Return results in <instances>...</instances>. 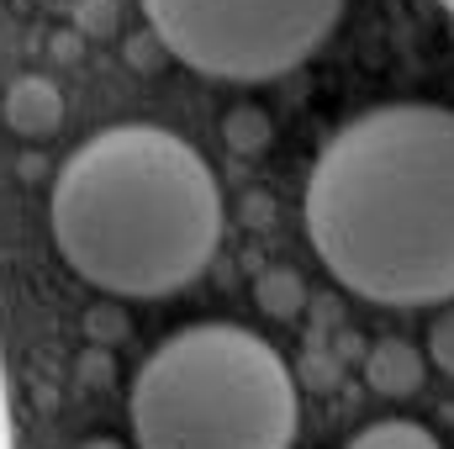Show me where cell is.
<instances>
[{"mask_svg":"<svg viewBox=\"0 0 454 449\" xmlns=\"http://www.w3.org/2000/svg\"><path fill=\"white\" fill-rule=\"evenodd\" d=\"M254 302H259L270 318L291 323V318L307 307V286H301V275H296V270H270V275H259V286H254Z\"/></svg>","mask_w":454,"mask_h":449,"instance_id":"obj_8","label":"cell"},{"mask_svg":"<svg viewBox=\"0 0 454 449\" xmlns=\"http://www.w3.org/2000/svg\"><path fill=\"white\" fill-rule=\"evenodd\" d=\"M307 238L380 307L454 302V112L396 101L354 116L307 175Z\"/></svg>","mask_w":454,"mask_h":449,"instance_id":"obj_1","label":"cell"},{"mask_svg":"<svg viewBox=\"0 0 454 449\" xmlns=\"http://www.w3.org/2000/svg\"><path fill=\"white\" fill-rule=\"evenodd\" d=\"M343 449H444V445H439V434H428L412 418H380V423L359 429Z\"/></svg>","mask_w":454,"mask_h":449,"instance_id":"obj_7","label":"cell"},{"mask_svg":"<svg viewBox=\"0 0 454 449\" xmlns=\"http://www.w3.org/2000/svg\"><path fill=\"white\" fill-rule=\"evenodd\" d=\"M0 449H11V423H5V391H0Z\"/></svg>","mask_w":454,"mask_h":449,"instance_id":"obj_12","label":"cell"},{"mask_svg":"<svg viewBox=\"0 0 454 449\" xmlns=\"http://www.w3.org/2000/svg\"><path fill=\"white\" fill-rule=\"evenodd\" d=\"M423 375H428V359H423L407 338H380V343H370V354H364V386H370L375 397H386V402L418 397Z\"/></svg>","mask_w":454,"mask_h":449,"instance_id":"obj_6","label":"cell"},{"mask_svg":"<svg viewBox=\"0 0 454 449\" xmlns=\"http://www.w3.org/2000/svg\"><path fill=\"white\" fill-rule=\"evenodd\" d=\"M164 53H169V48H164V43H159L153 32H148V37H132V43H127V64H132V69H159V64H164Z\"/></svg>","mask_w":454,"mask_h":449,"instance_id":"obj_11","label":"cell"},{"mask_svg":"<svg viewBox=\"0 0 454 449\" xmlns=\"http://www.w3.org/2000/svg\"><path fill=\"white\" fill-rule=\"evenodd\" d=\"M428 359H434L444 375H454V307L450 312H439L434 328H428Z\"/></svg>","mask_w":454,"mask_h":449,"instance_id":"obj_10","label":"cell"},{"mask_svg":"<svg viewBox=\"0 0 454 449\" xmlns=\"http://www.w3.org/2000/svg\"><path fill=\"white\" fill-rule=\"evenodd\" d=\"M223 132H227V143H232L243 159H254V154H264V148H270V116L254 112V106H238V112H227Z\"/></svg>","mask_w":454,"mask_h":449,"instance_id":"obj_9","label":"cell"},{"mask_svg":"<svg viewBox=\"0 0 454 449\" xmlns=\"http://www.w3.org/2000/svg\"><path fill=\"white\" fill-rule=\"evenodd\" d=\"M169 59L207 80L259 85L301 69L339 27L343 0H143Z\"/></svg>","mask_w":454,"mask_h":449,"instance_id":"obj_4","label":"cell"},{"mask_svg":"<svg viewBox=\"0 0 454 449\" xmlns=\"http://www.w3.org/2000/svg\"><path fill=\"white\" fill-rule=\"evenodd\" d=\"M0 116L16 138H53L64 127V96L48 75H16L0 96Z\"/></svg>","mask_w":454,"mask_h":449,"instance_id":"obj_5","label":"cell"},{"mask_svg":"<svg viewBox=\"0 0 454 449\" xmlns=\"http://www.w3.org/2000/svg\"><path fill=\"white\" fill-rule=\"evenodd\" d=\"M80 449H127V445H116V439H85Z\"/></svg>","mask_w":454,"mask_h":449,"instance_id":"obj_13","label":"cell"},{"mask_svg":"<svg viewBox=\"0 0 454 449\" xmlns=\"http://www.w3.org/2000/svg\"><path fill=\"white\" fill-rule=\"evenodd\" d=\"M48 223L80 280L112 296H169L212 264L223 191L185 138L121 122L64 159Z\"/></svg>","mask_w":454,"mask_h":449,"instance_id":"obj_2","label":"cell"},{"mask_svg":"<svg viewBox=\"0 0 454 449\" xmlns=\"http://www.w3.org/2000/svg\"><path fill=\"white\" fill-rule=\"evenodd\" d=\"M127 418L137 449H291L296 381L259 334L196 323L143 359Z\"/></svg>","mask_w":454,"mask_h":449,"instance_id":"obj_3","label":"cell"},{"mask_svg":"<svg viewBox=\"0 0 454 449\" xmlns=\"http://www.w3.org/2000/svg\"><path fill=\"white\" fill-rule=\"evenodd\" d=\"M439 5H444V11H450V16H454V0H439Z\"/></svg>","mask_w":454,"mask_h":449,"instance_id":"obj_14","label":"cell"}]
</instances>
